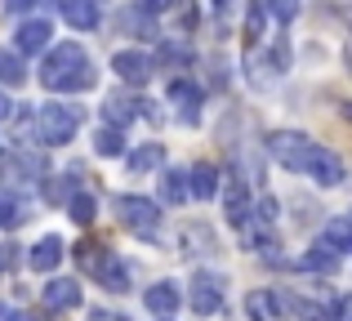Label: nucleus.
<instances>
[{
	"instance_id": "24",
	"label": "nucleus",
	"mask_w": 352,
	"mask_h": 321,
	"mask_svg": "<svg viewBox=\"0 0 352 321\" xmlns=\"http://www.w3.org/2000/svg\"><path fill=\"white\" fill-rule=\"evenodd\" d=\"M27 80V67H23V54H9V49H0V85H9V89H18Z\"/></svg>"
},
{
	"instance_id": "41",
	"label": "nucleus",
	"mask_w": 352,
	"mask_h": 321,
	"mask_svg": "<svg viewBox=\"0 0 352 321\" xmlns=\"http://www.w3.org/2000/svg\"><path fill=\"white\" fill-rule=\"evenodd\" d=\"M228 5H232V0H214V9H228Z\"/></svg>"
},
{
	"instance_id": "19",
	"label": "nucleus",
	"mask_w": 352,
	"mask_h": 321,
	"mask_svg": "<svg viewBox=\"0 0 352 321\" xmlns=\"http://www.w3.org/2000/svg\"><path fill=\"white\" fill-rule=\"evenodd\" d=\"M120 32L125 36H138V41H147V36H156V18L147 14V9H138V5H129V9H120Z\"/></svg>"
},
{
	"instance_id": "4",
	"label": "nucleus",
	"mask_w": 352,
	"mask_h": 321,
	"mask_svg": "<svg viewBox=\"0 0 352 321\" xmlns=\"http://www.w3.org/2000/svg\"><path fill=\"white\" fill-rule=\"evenodd\" d=\"M312 148L317 143L308 139V134H299V130H276L272 139H267V152H272V161L281 165V170H308V157H312Z\"/></svg>"
},
{
	"instance_id": "16",
	"label": "nucleus",
	"mask_w": 352,
	"mask_h": 321,
	"mask_svg": "<svg viewBox=\"0 0 352 321\" xmlns=\"http://www.w3.org/2000/svg\"><path fill=\"white\" fill-rule=\"evenodd\" d=\"M27 263H32L36 272H54L63 263V236H41V241L32 245V254H27Z\"/></svg>"
},
{
	"instance_id": "20",
	"label": "nucleus",
	"mask_w": 352,
	"mask_h": 321,
	"mask_svg": "<svg viewBox=\"0 0 352 321\" xmlns=\"http://www.w3.org/2000/svg\"><path fill=\"white\" fill-rule=\"evenodd\" d=\"M188 197H192L188 170H165L161 174V206H183Z\"/></svg>"
},
{
	"instance_id": "30",
	"label": "nucleus",
	"mask_w": 352,
	"mask_h": 321,
	"mask_svg": "<svg viewBox=\"0 0 352 321\" xmlns=\"http://www.w3.org/2000/svg\"><path fill=\"white\" fill-rule=\"evenodd\" d=\"M156 63H161V67H188V49H183L179 41H161V49H156Z\"/></svg>"
},
{
	"instance_id": "6",
	"label": "nucleus",
	"mask_w": 352,
	"mask_h": 321,
	"mask_svg": "<svg viewBox=\"0 0 352 321\" xmlns=\"http://www.w3.org/2000/svg\"><path fill=\"white\" fill-rule=\"evenodd\" d=\"M112 71L125 80V85H147L152 71H156V58L143 54V49H116L112 54Z\"/></svg>"
},
{
	"instance_id": "28",
	"label": "nucleus",
	"mask_w": 352,
	"mask_h": 321,
	"mask_svg": "<svg viewBox=\"0 0 352 321\" xmlns=\"http://www.w3.org/2000/svg\"><path fill=\"white\" fill-rule=\"evenodd\" d=\"M94 152H98V157H125V134L103 125V130L94 134Z\"/></svg>"
},
{
	"instance_id": "11",
	"label": "nucleus",
	"mask_w": 352,
	"mask_h": 321,
	"mask_svg": "<svg viewBox=\"0 0 352 321\" xmlns=\"http://www.w3.org/2000/svg\"><path fill=\"white\" fill-rule=\"evenodd\" d=\"M58 14H63V23L76 27V32H94V27L103 23L98 0H58Z\"/></svg>"
},
{
	"instance_id": "5",
	"label": "nucleus",
	"mask_w": 352,
	"mask_h": 321,
	"mask_svg": "<svg viewBox=\"0 0 352 321\" xmlns=\"http://www.w3.org/2000/svg\"><path fill=\"white\" fill-rule=\"evenodd\" d=\"M188 304H192L197 317H214L219 308H223V277L197 272V281H192V290H188Z\"/></svg>"
},
{
	"instance_id": "27",
	"label": "nucleus",
	"mask_w": 352,
	"mask_h": 321,
	"mask_svg": "<svg viewBox=\"0 0 352 321\" xmlns=\"http://www.w3.org/2000/svg\"><path fill=\"white\" fill-rule=\"evenodd\" d=\"M263 27H267V5L263 0H250L245 5V41L254 45L258 36H263Z\"/></svg>"
},
{
	"instance_id": "3",
	"label": "nucleus",
	"mask_w": 352,
	"mask_h": 321,
	"mask_svg": "<svg viewBox=\"0 0 352 321\" xmlns=\"http://www.w3.org/2000/svg\"><path fill=\"white\" fill-rule=\"evenodd\" d=\"M116 219L129 228L134 236H156V223H161V206L147 197H134V192H125V197H116Z\"/></svg>"
},
{
	"instance_id": "9",
	"label": "nucleus",
	"mask_w": 352,
	"mask_h": 321,
	"mask_svg": "<svg viewBox=\"0 0 352 321\" xmlns=\"http://www.w3.org/2000/svg\"><path fill=\"white\" fill-rule=\"evenodd\" d=\"M143 304H147V313H152V317L170 321L174 313H179V304H183V290L174 286V281H156V286H147Z\"/></svg>"
},
{
	"instance_id": "36",
	"label": "nucleus",
	"mask_w": 352,
	"mask_h": 321,
	"mask_svg": "<svg viewBox=\"0 0 352 321\" xmlns=\"http://www.w3.org/2000/svg\"><path fill=\"white\" fill-rule=\"evenodd\" d=\"M5 116H14V103H9V94H0V121Z\"/></svg>"
},
{
	"instance_id": "37",
	"label": "nucleus",
	"mask_w": 352,
	"mask_h": 321,
	"mask_svg": "<svg viewBox=\"0 0 352 321\" xmlns=\"http://www.w3.org/2000/svg\"><path fill=\"white\" fill-rule=\"evenodd\" d=\"M339 116H344V121H352V98H348V103H339Z\"/></svg>"
},
{
	"instance_id": "15",
	"label": "nucleus",
	"mask_w": 352,
	"mask_h": 321,
	"mask_svg": "<svg viewBox=\"0 0 352 321\" xmlns=\"http://www.w3.org/2000/svg\"><path fill=\"white\" fill-rule=\"evenodd\" d=\"M134 116H143V103L138 98H125V94H112L103 103V121H107V130H125Z\"/></svg>"
},
{
	"instance_id": "13",
	"label": "nucleus",
	"mask_w": 352,
	"mask_h": 321,
	"mask_svg": "<svg viewBox=\"0 0 352 321\" xmlns=\"http://www.w3.org/2000/svg\"><path fill=\"white\" fill-rule=\"evenodd\" d=\"M76 304H80V281L54 277L50 286H45V308H50V313H67V308H76Z\"/></svg>"
},
{
	"instance_id": "42",
	"label": "nucleus",
	"mask_w": 352,
	"mask_h": 321,
	"mask_svg": "<svg viewBox=\"0 0 352 321\" xmlns=\"http://www.w3.org/2000/svg\"><path fill=\"white\" fill-rule=\"evenodd\" d=\"M344 23H348V27H352V9H344Z\"/></svg>"
},
{
	"instance_id": "21",
	"label": "nucleus",
	"mask_w": 352,
	"mask_h": 321,
	"mask_svg": "<svg viewBox=\"0 0 352 321\" xmlns=\"http://www.w3.org/2000/svg\"><path fill=\"white\" fill-rule=\"evenodd\" d=\"M125 165H129V174L161 170V165H165V148H161V143H143V148H134V152L125 157Z\"/></svg>"
},
{
	"instance_id": "8",
	"label": "nucleus",
	"mask_w": 352,
	"mask_h": 321,
	"mask_svg": "<svg viewBox=\"0 0 352 321\" xmlns=\"http://www.w3.org/2000/svg\"><path fill=\"white\" fill-rule=\"evenodd\" d=\"M285 308H290V295H281V290H250L245 295V317L250 321H281Z\"/></svg>"
},
{
	"instance_id": "22",
	"label": "nucleus",
	"mask_w": 352,
	"mask_h": 321,
	"mask_svg": "<svg viewBox=\"0 0 352 321\" xmlns=\"http://www.w3.org/2000/svg\"><path fill=\"white\" fill-rule=\"evenodd\" d=\"M98 281H103L112 295H120V290H129V268L116 259V254H107L103 259V268H98Z\"/></svg>"
},
{
	"instance_id": "14",
	"label": "nucleus",
	"mask_w": 352,
	"mask_h": 321,
	"mask_svg": "<svg viewBox=\"0 0 352 321\" xmlns=\"http://www.w3.org/2000/svg\"><path fill=\"white\" fill-rule=\"evenodd\" d=\"M219 179H223V174H219V170H214V165H210V161L192 165V170H188V183H192V197H197V201H214L219 192H223V183H219Z\"/></svg>"
},
{
	"instance_id": "12",
	"label": "nucleus",
	"mask_w": 352,
	"mask_h": 321,
	"mask_svg": "<svg viewBox=\"0 0 352 321\" xmlns=\"http://www.w3.org/2000/svg\"><path fill=\"white\" fill-rule=\"evenodd\" d=\"M50 36H54L50 18H27V23H18L14 45H18V54H45L50 49Z\"/></svg>"
},
{
	"instance_id": "32",
	"label": "nucleus",
	"mask_w": 352,
	"mask_h": 321,
	"mask_svg": "<svg viewBox=\"0 0 352 321\" xmlns=\"http://www.w3.org/2000/svg\"><path fill=\"white\" fill-rule=\"evenodd\" d=\"M267 67H276V76H281V71H290V41H285V36H276L272 54H267Z\"/></svg>"
},
{
	"instance_id": "31",
	"label": "nucleus",
	"mask_w": 352,
	"mask_h": 321,
	"mask_svg": "<svg viewBox=\"0 0 352 321\" xmlns=\"http://www.w3.org/2000/svg\"><path fill=\"white\" fill-rule=\"evenodd\" d=\"M303 9V0H267V14L276 18V23H294Z\"/></svg>"
},
{
	"instance_id": "35",
	"label": "nucleus",
	"mask_w": 352,
	"mask_h": 321,
	"mask_svg": "<svg viewBox=\"0 0 352 321\" xmlns=\"http://www.w3.org/2000/svg\"><path fill=\"white\" fill-rule=\"evenodd\" d=\"M5 5H9V14H27V9H32L36 0H5Z\"/></svg>"
},
{
	"instance_id": "38",
	"label": "nucleus",
	"mask_w": 352,
	"mask_h": 321,
	"mask_svg": "<svg viewBox=\"0 0 352 321\" xmlns=\"http://www.w3.org/2000/svg\"><path fill=\"white\" fill-rule=\"evenodd\" d=\"M89 321H125V317H112V313H94Z\"/></svg>"
},
{
	"instance_id": "34",
	"label": "nucleus",
	"mask_w": 352,
	"mask_h": 321,
	"mask_svg": "<svg viewBox=\"0 0 352 321\" xmlns=\"http://www.w3.org/2000/svg\"><path fill=\"white\" fill-rule=\"evenodd\" d=\"M335 321H352V295H344L335 304Z\"/></svg>"
},
{
	"instance_id": "39",
	"label": "nucleus",
	"mask_w": 352,
	"mask_h": 321,
	"mask_svg": "<svg viewBox=\"0 0 352 321\" xmlns=\"http://www.w3.org/2000/svg\"><path fill=\"white\" fill-rule=\"evenodd\" d=\"M344 67L352 71V45H344Z\"/></svg>"
},
{
	"instance_id": "29",
	"label": "nucleus",
	"mask_w": 352,
	"mask_h": 321,
	"mask_svg": "<svg viewBox=\"0 0 352 321\" xmlns=\"http://www.w3.org/2000/svg\"><path fill=\"white\" fill-rule=\"evenodd\" d=\"M326 245L352 254V219H330V223H326Z\"/></svg>"
},
{
	"instance_id": "1",
	"label": "nucleus",
	"mask_w": 352,
	"mask_h": 321,
	"mask_svg": "<svg viewBox=\"0 0 352 321\" xmlns=\"http://www.w3.org/2000/svg\"><path fill=\"white\" fill-rule=\"evenodd\" d=\"M94 80H98L94 63H89V54L80 49L76 41L54 45L41 63V85L50 89V94H80V89H89Z\"/></svg>"
},
{
	"instance_id": "26",
	"label": "nucleus",
	"mask_w": 352,
	"mask_h": 321,
	"mask_svg": "<svg viewBox=\"0 0 352 321\" xmlns=\"http://www.w3.org/2000/svg\"><path fill=\"white\" fill-rule=\"evenodd\" d=\"M107 254H112V250H107V245H98V241H80V245H76L80 268H85V272H94V277H98V268H103V259H107Z\"/></svg>"
},
{
	"instance_id": "7",
	"label": "nucleus",
	"mask_w": 352,
	"mask_h": 321,
	"mask_svg": "<svg viewBox=\"0 0 352 321\" xmlns=\"http://www.w3.org/2000/svg\"><path fill=\"white\" fill-rule=\"evenodd\" d=\"M303 174H312V183H321V188H339V183L348 179V165L339 152H330V148H312V157H308V170Z\"/></svg>"
},
{
	"instance_id": "33",
	"label": "nucleus",
	"mask_w": 352,
	"mask_h": 321,
	"mask_svg": "<svg viewBox=\"0 0 352 321\" xmlns=\"http://www.w3.org/2000/svg\"><path fill=\"white\" fill-rule=\"evenodd\" d=\"M174 5H179V0H138V9H147V14H165V9H174Z\"/></svg>"
},
{
	"instance_id": "17",
	"label": "nucleus",
	"mask_w": 352,
	"mask_h": 321,
	"mask_svg": "<svg viewBox=\"0 0 352 321\" xmlns=\"http://www.w3.org/2000/svg\"><path fill=\"white\" fill-rule=\"evenodd\" d=\"M201 98H206V89H197V85H192V80H170V103H179L183 107V121H197V107H201Z\"/></svg>"
},
{
	"instance_id": "25",
	"label": "nucleus",
	"mask_w": 352,
	"mask_h": 321,
	"mask_svg": "<svg viewBox=\"0 0 352 321\" xmlns=\"http://www.w3.org/2000/svg\"><path fill=\"white\" fill-rule=\"evenodd\" d=\"M67 214H72V223H80V228H89L98 219V201L89 197V192H76V197L67 201Z\"/></svg>"
},
{
	"instance_id": "40",
	"label": "nucleus",
	"mask_w": 352,
	"mask_h": 321,
	"mask_svg": "<svg viewBox=\"0 0 352 321\" xmlns=\"http://www.w3.org/2000/svg\"><path fill=\"white\" fill-rule=\"evenodd\" d=\"M5 321H32V317H27V313H9Z\"/></svg>"
},
{
	"instance_id": "23",
	"label": "nucleus",
	"mask_w": 352,
	"mask_h": 321,
	"mask_svg": "<svg viewBox=\"0 0 352 321\" xmlns=\"http://www.w3.org/2000/svg\"><path fill=\"white\" fill-rule=\"evenodd\" d=\"M214 250V232L206 223H188L183 228V254H210Z\"/></svg>"
},
{
	"instance_id": "2",
	"label": "nucleus",
	"mask_w": 352,
	"mask_h": 321,
	"mask_svg": "<svg viewBox=\"0 0 352 321\" xmlns=\"http://www.w3.org/2000/svg\"><path fill=\"white\" fill-rule=\"evenodd\" d=\"M76 130H80V107H67V103H41L36 107V139L45 148L72 143Z\"/></svg>"
},
{
	"instance_id": "18",
	"label": "nucleus",
	"mask_w": 352,
	"mask_h": 321,
	"mask_svg": "<svg viewBox=\"0 0 352 321\" xmlns=\"http://www.w3.org/2000/svg\"><path fill=\"white\" fill-rule=\"evenodd\" d=\"M303 268H308V272H321V277H335V272H339V250H335V245H326V241L308 245Z\"/></svg>"
},
{
	"instance_id": "10",
	"label": "nucleus",
	"mask_w": 352,
	"mask_h": 321,
	"mask_svg": "<svg viewBox=\"0 0 352 321\" xmlns=\"http://www.w3.org/2000/svg\"><path fill=\"white\" fill-rule=\"evenodd\" d=\"M250 188H245V179H232V174H228L223 179V214H228V223L232 228H241L250 219Z\"/></svg>"
}]
</instances>
